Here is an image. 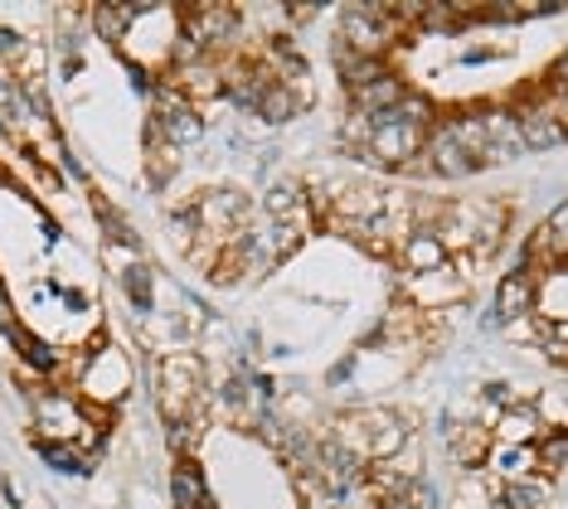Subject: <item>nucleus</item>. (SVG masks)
Here are the masks:
<instances>
[{
	"instance_id": "10",
	"label": "nucleus",
	"mask_w": 568,
	"mask_h": 509,
	"mask_svg": "<svg viewBox=\"0 0 568 509\" xmlns=\"http://www.w3.org/2000/svg\"><path fill=\"white\" fill-rule=\"evenodd\" d=\"M490 471H496V480L500 486H510V480H525V476H535L539 471V456H535V447H490Z\"/></svg>"
},
{
	"instance_id": "2",
	"label": "nucleus",
	"mask_w": 568,
	"mask_h": 509,
	"mask_svg": "<svg viewBox=\"0 0 568 509\" xmlns=\"http://www.w3.org/2000/svg\"><path fill=\"white\" fill-rule=\"evenodd\" d=\"M79 384H83V398L98 403V408H112V403L126 398V388H132V369H126V359L118 349H102L79 369Z\"/></svg>"
},
{
	"instance_id": "12",
	"label": "nucleus",
	"mask_w": 568,
	"mask_h": 509,
	"mask_svg": "<svg viewBox=\"0 0 568 509\" xmlns=\"http://www.w3.org/2000/svg\"><path fill=\"white\" fill-rule=\"evenodd\" d=\"M171 490H175V505H180V509H200V505H210V490H204V471H200L195 461H175Z\"/></svg>"
},
{
	"instance_id": "9",
	"label": "nucleus",
	"mask_w": 568,
	"mask_h": 509,
	"mask_svg": "<svg viewBox=\"0 0 568 509\" xmlns=\"http://www.w3.org/2000/svg\"><path fill=\"white\" fill-rule=\"evenodd\" d=\"M398 267H404V277H428V272L447 267V247L433 238V233H413V238L398 247Z\"/></svg>"
},
{
	"instance_id": "1",
	"label": "nucleus",
	"mask_w": 568,
	"mask_h": 509,
	"mask_svg": "<svg viewBox=\"0 0 568 509\" xmlns=\"http://www.w3.org/2000/svg\"><path fill=\"white\" fill-rule=\"evenodd\" d=\"M423 146H428V132H418V126L374 122V136H369V146L359 151V161L384 165V170H408L423 155Z\"/></svg>"
},
{
	"instance_id": "16",
	"label": "nucleus",
	"mask_w": 568,
	"mask_h": 509,
	"mask_svg": "<svg viewBox=\"0 0 568 509\" xmlns=\"http://www.w3.org/2000/svg\"><path fill=\"white\" fill-rule=\"evenodd\" d=\"M539 228H545V238L554 247V257H559V267H568V200L559 208H549V218Z\"/></svg>"
},
{
	"instance_id": "4",
	"label": "nucleus",
	"mask_w": 568,
	"mask_h": 509,
	"mask_svg": "<svg viewBox=\"0 0 568 509\" xmlns=\"http://www.w3.org/2000/svg\"><path fill=\"white\" fill-rule=\"evenodd\" d=\"M539 292H545V277H535V272H525V267L506 272L496 286V320L510 325V320L539 316Z\"/></svg>"
},
{
	"instance_id": "15",
	"label": "nucleus",
	"mask_w": 568,
	"mask_h": 509,
	"mask_svg": "<svg viewBox=\"0 0 568 509\" xmlns=\"http://www.w3.org/2000/svg\"><path fill=\"white\" fill-rule=\"evenodd\" d=\"M175 165H180V151H175L165 136L146 132V170H151V185H165V180L175 175Z\"/></svg>"
},
{
	"instance_id": "6",
	"label": "nucleus",
	"mask_w": 568,
	"mask_h": 509,
	"mask_svg": "<svg viewBox=\"0 0 568 509\" xmlns=\"http://www.w3.org/2000/svg\"><path fill=\"white\" fill-rule=\"evenodd\" d=\"M490 447H496V432L481 423H452L447 427V451L462 471H481L490 461Z\"/></svg>"
},
{
	"instance_id": "18",
	"label": "nucleus",
	"mask_w": 568,
	"mask_h": 509,
	"mask_svg": "<svg viewBox=\"0 0 568 509\" xmlns=\"http://www.w3.org/2000/svg\"><path fill=\"white\" fill-rule=\"evenodd\" d=\"M554 112H559V122L568 126V93H559V98H554Z\"/></svg>"
},
{
	"instance_id": "8",
	"label": "nucleus",
	"mask_w": 568,
	"mask_h": 509,
	"mask_svg": "<svg viewBox=\"0 0 568 509\" xmlns=\"http://www.w3.org/2000/svg\"><path fill=\"white\" fill-rule=\"evenodd\" d=\"M404 98H408V83L389 69L384 78H374L369 88H359V93H351V108H355V112H365L369 122H379V116H389Z\"/></svg>"
},
{
	"instance_id": "11",
	"label": "nucleus",
	"mask_w": 568,
	"mask_h": 509,
	"mask_svg": "<svg viewBox=\"0 0 568 509\" xmlns=\"http://www.w3.org/2000/svg\"><path fill=\"white\" fill-rule=\"evenodd\" d=\"M549 495H554V480H545V476L535 471V476H525V480H510V486H500L496 505L500 509H545Z\"/></svg>"
},
{
	"instance_id": "5",
	"label": "nucleus",
	"mask_w": 568,
	"mask_h": 509,
	"mask_svg": "<svg viewBox=\"0 0 568 509\" xmlns=\"http://www.w3.org/2000/svg\"><path fill=\"white\" fill-rule=\"evenodd\" d=\"M423 155H428V165H433L437 180H467V175H476V170H481V165H476V155L462 151L457 136H452L443 122H437L433 132H428V146H423Z\"/></svg>"
},
{
	"instance_id": "19",
	"label": "nucleus",
	"mask_w": 568,
	"mask_h": 509,
	"mask_svg": "<svg viewBox=\"0 0 568 509\" xmlns=\"http://www.w3.org/2000/svg\"><path fill=\"white\" fill-rule=\"evenodd\" d=\"M200 509H214V505H200Z\"/></svg>"
},
{
	"instance_id": "13",
	"label": "nucleus",
	"mask_w": 568,
	"mask_h": 509,
	"mask_svg": "<svg viewBox=\"0 0 568 509\" xmlns=\"http://www.w3.org/2000/svg\"><path fill=\"white\" fill-rule=\"evenodd\" d=\"M535 456H539V476H545V480H559L564 466H568V427L539 437V441H535Z\"/></svg>"
},
{
	"instance_id": "17",
	"label": "nucleus",
	"mask_w": 568,
	"mask_h": 509,
	"mask_svg": "<svg viewBox=\"0 0 568 509\" xmlns=\"http://www.w3.org/2000/svg\"><path fill=\"white\" fill-rule=\"evenodd\" d=\"M549 93H554V98L568 93V49H564V54L549 63Z\"/></svg>"
},
{
	"instance_id": "3",
	"label": "nucleus",
	"mask_w": 568,
	"mask_h": 509,
	"mask_svg": "<svg viewBox=\"0 0 568 509\" xmlns=\"http://www.w3.org/2000/svg\"><path fill=\"white\" fill-rule=\"evenodd\" d=\"M515 122H520L525 151H559V146H568V126L559 122V112H554V98L520 102V108H515Z\"/></svg>"
},
{
	"instance_id": "7",
	"label": "nucleus",
	"mask_w": 568,
	"mask_h": 509,
	"mask_svg": "<svg viewBox=\"0 0 568 509\" xmlns=\"http://www.w3.org/2000/svg\"><path fill=\"white\" fill-rule=\"evenodd\" d=\"M545 432H549V427H545V417H539L535 403H515V408H506V413H500V423H496V441H500V447H535Z\"/></svg>"
},
{
	"instance_id": "14",
	"label": "nucleus",
	"mask_w": 568,
	"mask_h": 509,
	"mask_svg": "<svg viewBox=\"0 0 568 509\" xmlns=\"http://www.w3.org/2000/svg\"><path fill=\"white\" fill-rule=\"evenodd\" d=\"M93 24L108 44H126V34H132V24H136V6H98Z\"/></svg>"
}]
</instances>
